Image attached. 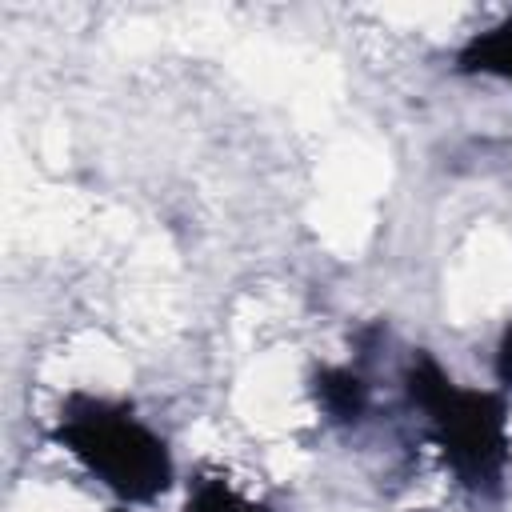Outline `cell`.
Returning a JSON list of instances; mask_svg holds the SVG:
<instances>
[{
	"label": "cell",
	"mask_w": 512,
	"mask_h": 512,
	"mask_svg": "<svg viewBox=\"0 0 512 512\" xmlns=\"http://www.w3.org/2000/svg\"><path fill=\"white\" fill-rule=\"evenodd\" d=\"M308 388H312V400L324 412V420L336 424V428L364 424V416L372 408V384L352 364H324V368H316Z\"/></svg>",
	"instance_id": "cell-3"
},
{
	"label": "cell",
	"mask_w": 512,
	"mask_h": 512,
	"mask_svg": "<svg viewBox=\"0 0 512 512\" xmlns=\"http://www.w3.org/2000/svg\"><path fill=\"white\" fill-rule=\"evenodd\" d=\"M112 512H128V504H120V508H112Z\"/></svg>",
	"instance_id": "cell-7"
},
{
	"label": "cell",
	"mask_w": 512,
	"mask_h": 512,
	"mask_svg": "<svg viewBox=\"0 0 512 512\" xmlns=\"http://www.w3.org/2000/svg\"><path fill=\"white\" fill-rule=\"evenodd\" d=\"M456 72L460 76H480L496 84H512V12L500 16L496 24L472 32L460 52H456Z\"/></svg>",
	"instance_id": "cell-4"
},
{
	"label": "cell",
	"mask_w": 512,
	"mask_h": 512,
	"mask_svg": "<svg viewBox=\"0 0 512 512\" xmlns=\"http://www.w3.org/2000/svg\"><path fill=\"white\" fill-rule=\"evenodd\" d=\"M400 388L420 412L432 448L440 452L444 468L480 500L504 492L508 464H512V428H508V400L500 388H468L444 372V364L428 352H412Z\"/></svg>",
	"instance_id": "cell-1"
},
{
	"label": "cell",
	"mask_w": 512,
	"mask_h": 512,
	"mask_svg": "<svg viewBox=\"0 0 512 512\" xmlns=\"http://www.w3.org/2000/svg\"><path fill=\"white\" fill-rule=\"evenodd\" d=\"M180 512H276V508L264 504V500H256V496H248V492L236 488L228 476L204 472V476L192 480L188 500H184Z\"/></svg>",
	"instance_id": "cell-5"
},
{
	"label": "cell",
	"mask_w": 512,
	"mask_h": 512,
	"mask_svg": "<svg viewBox=\"0 0 512 512\" xmlns=\"http://www.w3.org/2000/svg\"><path fill=\"white\" fill-rule=\"evenodd\" d=\"M492 376H496L500 392L512 388V320L500 328V340H496V352H492Z\"/></svg>",
	"instance_id": "cell-6"
},
{
	"label": "cell",
	"mask_w": 512,
	"mask_h": 512,
	"mask_svg": "<svg viewBox=\"0 0 512 512\" xmlns=\"http://www.w3.org/2000/svg\"><path fill=\"white\" fill-rule=\"evenodd\" d=\"M52 440L120 504H152L176 480L168 440L116 400L72 396L52 424Z\"/></svg>",
	"instance_id": "cell-2"
}]
</instances>
